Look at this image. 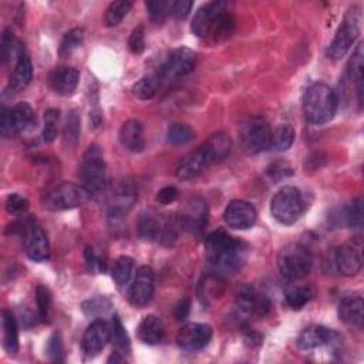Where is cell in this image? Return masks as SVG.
Returning a JSON list of instances; mask_svg holds the SVG:
<instances>
[{"instance_id": "6da1fadb", "label": "cell", "mask_w": 364, "mask_h": 364, "mask_svg": "<svg viewBox=\"0 0 364 364\" xmlns=\"http://www.w3.org/2000/svg\"><path fill=\"white\" fill-rule=\"evenodd\" d=\"M247 247L225 230H215L205 239V258L219 276H233L245 264Z\"/></svg>"}, {"instance_id": "7a4b0ae2", "label": "cell", "mask_w": 364, "mask_h": 364, "mask_svg": "<svg viewBox=\"0 0 364 364\" xmlns=\"http://www.w3.org/2000/svg\"><path fill=\"white\" fill-rule=\"evenodd\" d=\"M235 18L228 11V4L209 2L201 6L195 13L191 30L200 39L222 41L230 37L235 30Z\"/></svg>"}, {"instance_id": "3957f363", "label": "cell", "mask_w": 364, "mask_h": 364, "mask_svg": "<svg viewBox=\"0 0 364 364\" xmlns=\"http://www.w3.org/2000/svg\"><path fill=\"white\" fill-rule=\"evenodd\" d=\"M336 91L325 84L315 83L303 94L301 107L305 119L312 126H323L333 119L337 111Z\"/></svg>"}, {"instance_id": "277c9868", "label": "cell", "mask_w": 364, "mask_h": 364, "mask_svg": "<svg viewBox=\"0 0 364 364\" xmlns=\"http://www.w3.org/2000/svg\"><path fill=\"white\" fill-rule=\"evenodd\" d=\"M91 198V193L73 182H63L43 195V208L51 212L74 209L86 205Z\"/></svg>"}, {"instance_id": "5b68a950", "label": "cell", "mask_w": 364, "mask_h": 364, "mask_svg": "<svg viewBox=\"0 0 364 364\" xmlns=\"http://www.w3.org/2000/svg\"><path fill=\"white\" fill-rule=\"evenodd\" d=\"M305 209L306 205L300 190L290 186L280 188L271 202L272 216L282 225H293Z\"/></svg>"}, {"instance_id": "8992f818", "label": "cell", "mask_w": 364, "mask_h": 364, "mask_svg": "<svg viewBox=\"0 0 364 364\" xmlns=\"http://www.w3.org/2000/svg\"><path fill=\"white\" fill-rule=\"evenodd\" d=\"M313 259L311 252L299 244L286 245L278 256V268L283 278L299 280L311 273Z\"/></svg>"}, {"instance_id": "52a82bcc", "label": "cell", "mask_w": 364, "mask_h": 364, "mask_svg": "<svg viewBox=\"0 0 364 364\" xmlns=\"http://www.w3.org/2000/svg\"><path fill=\"white\" fill-rule=\"evenodd\" d=\"M360 26L361 11L358 6H353L347 11L342 25L336 32L333 41L327 47V57L332 60H340L342 57H344L360 36Z\"/></svg>"}, {"instance_id": "ba28073f", "label": "cell", "mask_w": 364, "mask_h": 364, "mask_svg": "<svg viewBox=\"0 0 364 364\" xmlns=\"http://www.w3.org/2000/svg\"><path fill=\"white\" fill-rule=\"evenodd\" d=\"M80 174L84 187L91 194H98L104 190L107 182V165L103 151L97 144H91L86 150L82 160Z\"/></svg>"}, {"instance_id": "9c48e42d", "label": "cell", "mask_w": 364, "mask_h": 364, "mask_svg": "<svg viewBox=\"0 0 364 364\" xmlns=\"http://www.w3.org/2000/svg\"><path fill=\"white\" fill-rule=\"evenodd\" d=\"M240 138L244 148L249 154H261L271 148L272 130L264 117H252L240 129Z\"/></svg>"}, {"instance_id": "30bf717a", "label": "cell", "mask_w": 364, "mask_h": 364, "mask_svg": "<svg viewBox=\"0 0 364 364\" xmlns=\"http://www.w3.org/2000/svg\"><path fill=\"white\" fill-rule=\"evenodd\" d=\"M197 66V54L188 47H178L172 50L162 65L158 67V76L164 79H178L188 76Z\"/></svg>"}, {"instance_id": "8fae6325", "label": "cell", "mask_w": 364, "mask_h": 364, "mask_svg": "<svg viewBox=\"0 0 364 364\" xmlns=\"http://www.w3.org/2000/svg\"><path fill=\"white\" fill-rule=\"evenodd\" d=\"M337 271L343 276H356L363 268V242L360 238H351L342 245L334 255Z\"/></svg>"}, {"instance_id": "7c38bea8", "label": "cell", "mask_w": 364, "mask_h": 364, "mask_svg": "<svg viewBox=\"0 0 364 364\" xmlns=\"http://www.w3.org/2000/svg\"><path fill=\"white\" fill-rule=\"evenodd\" d=\"M155 290V276L150 266L138 268L136 278L129 289V300L133 306L143 308L152 300Z\"/></svg>"}, {"instance_id": "4fadbf2b", "label": "cell", "mask_w": 364, "mask_h": 364, "mask_svg": "<svg viewBox=\"0 0 364 364\" xmlns=\"http://www.w3.org/2000/svg\"><path fill=\"white\" fill-rule=\"evenodd\" d=\"M212 339V327L205 323H187L176 334V344L186 351H200Z\"/></svg>"}, {"instance_id": "5bb4252c", "label": "cell", "mask_w": 364, "mask_h": 364, "mask_svg": "<svg viewBox=\"0 0 364 364\" xmlns=\"http://www.w3.org/2000/svg\"><path fill=\"white\" fill-rule=\"evenodd\" d=\"M256 209L251 202L233 200L228 204L223 212V222L232 228L239 230L251 229L256 223Z\"/></svg>"}, {"instance_id": "9a60e30c", "label": "cell", "mask_w": 364, "mask_h": 364, "mask_svg": "<svg viewBox=\"0 0 364 364\" xmlns=\"http://www.w3.org/2000/svg\"><path fill=\"white\" fill-rule=\"evenodd\" d=\"M236 309L244 316L264 318L271 311L269 299L254 287H244L236 297Z\"/></svg>"}, {"instance_id": "2e32d148", "label": "cell", "mask_w": 364, "mask_h": 364, "mask_svg": "<svg viewBox=\"0 0 364 364\" xmlns=\"http://www.w3.org/2000/svg\"><path fill=\"white\" fill-rule=\"evenodd\" d=\"M111 340V326L101 318L91 322L84 332L82 347L87 357L98 356Z\"/></svg>"}, {"instance_id": "e0dca14e", "label": "cell", "mask_w": 364, "mask_h": 364, "mask_svg": "<svg viewBox=\"0 0 364 364\" xmlns=\"http://www.w3.org/2000/svg\"><path fill=\"white\" fill-rule=\"evenodd\" d=\"M211 165H214V162L205 147L201 145L179 161L175 175L179 179H193L201 175Z\"/></svg>"}, {"instance_id": "ac0fdd59", "label": "cell", "mask_w": 364, "mask_h": 364, "mask_svg": "<svg viewBox=\"0 0 364 364\" xmlns=\"http://www.w3.org/2000/svg\"><path fill=\"white\" fill-rule=\"evenodd\" d=\"M339 340V333L334 332L333 329L313 325L306 327L305 330H301L299 334L296 344L301 350H315L323 346H330Z\"/></svg>"}, {"instance_id": "d6986e66", "label": "cell", "mask_w": 364, "mask_h": 364, "mask_svg": "<svg viewBox=\"0 0 364 364\" xmlns=\"http://www.w3.org/2000/svg\"><path fill=\"white\" fill-rule=\"evenodd\" d=\"M182 230H188L194 235H201L208 223V207L201 198L193 200L186 211L179 216Z\"/></svg>"}, {"instance_id": "ffe728a7", "label": "cell", "mask_w": 364, "mask_h": 364, "mask_svg": "<svg viewBox=\"0 0 364 364\" xmlns=\"http://www.w3.org/2000/svg\"><path fill=\"white\" fill-rule=\"evenodd\" d=\"M25 249L29 259L34 262H46L50 258V245L44 230L37 225H30L26 238H25Z\"/></svg>"}, {"instance_id": "44dd1931", "label": "cell", "mask_w": 364, "mask_h": 364, "mask_svg": "<svg viewBox=\"0 0 364 364\" xmlns=\"http://www.w3.org/2000/svg\"><path fill=\"white\" fill-rule=\"evenodd\" d=\"M79 82H80L79 70L67 66L53 69L48 76V83L53 91L63 97L72 96L77 89Z\"/></svg>"}, {"instance_id": "7402d4cb", "label": "cell", "mask_w": 364, "mask_h": 364, "mask_svg": "<svg viewBox=\"0 0 364 364\" xmlns=\"http://www.w3.org/2000/svg\"><path fill=\"white\" fill-rule=\"evenodd\" d=\"M118 138L121 145L130 152L138 154V152H143L145 148L144 126L138 119L126 121V123L119 129Z\"/></svg>"}, {"instance_id": "603a6c76", "label": "cell", "mask_w": 364, "mask_h": 364, "mask_svg": "<svg viewBox=\"0 0 364 364\" xmlns=\"http://www.w3.org/2000/svg\"><path fill=\"white\" fill-rule=\"evenodd\" d=\"M363 309H364L363 297L360 294H350L340 300L337 315L343 323L361 329L364 322Z\"/></svg>"}, {"instance_id": "cb8c5ba5", "label": "cell", "mask_w": 364, "mask_h": 364, "mask_svg": "<svg viewBox=\"0 0 364 364\" xmlns=\"http://www.w3.org/2000/svg\"><path fill=\"white\" fill-rule=\"evenodd\" d=\"M137 200V191L130 181H124L117 187L110 208V218L119 219L134 205Z\"/></svg>"}, {"instance_id": "d4e9b609", "label": "cell", "mask_w": 364, "mask_h": 364, "mask_svg": "<svg viewBox=\"0 0 364 364\" xmlns=\"http://www.w3.org/2000/svg\"><path fill=\"white\" fill-rule=\"evenodd\" d=\"M137 336L140 342L148 346H157L164 340L165 327L160 318L150 315L141 320L137 329Z\"/></svg>"}, {"instance_id": "484cf974", "label": "cell", "mask_w": 364, "mask_h": 364, "mask_svg": "<svg viewBox=\"0 0 364 364\" xmlns=\"http://www.w3.org/2000/svg\"><path fill=\"white\" fill-rule=\"evenodd\" d=\"M214 164L225 161L232 151V140L225 133H215L202 144Z\"/></svg>"}, {"instance_id": "4316f807", "label": "cell", "mask_w": 364, "mask_h": 364, "mask_svg": "<svg viewBox=\"0 0 364 364\" xmlns=\"http://www.w3.org/2000/svg\"><path fill=\"white\" fill-rule=\"evenodd\" d=\"M33 79V65L32 60L27 54H22L18 58V63L15 66V70L11 76V89L15 91L25 90Z\"/></svg>"}, {"instance_id": "83f0119b", "label": "cell", "mask_w": 364, "mask_h": 364, "mask_svg": "<svg viewBox=\"0 0 364 364\" xmlns=\"http://www.w3.org/2000/svg\"><path fill=\"white\" fill-rule=\"evenodd\" d=\"M363 43H360L347 63V77L356 84L358 104H363Z\"/></svg>"}, {"instance_id": "f1b7e54d", "label": "cell", "mask_w": 364, "mask_h": 364, "mask_svg": "<svg viewBox=\"0 0 364 364\" xmlns=\"http://www.w3.org/2000/svg\"><path fill=\"white\" fill-rule=\"evenodd\" d=\"M164 223H165V221L158 218V215H155V214H151V212L143 214L138 219L140 238L144 240H148V242L160 240L162 236Z\"/></svg>"}, {"instance_id": "f546056e", "label": "cell", "mask_w": 364, "mask_h": 364, "mask_svg": "<svg viewBox=\"0 0 364 364\" xmlns=\"http://www.w3.org/2000/svg\"><path fill=\"white\" fill-rule=\"evenodd\" d=\"M2 329L4 347L11 356H15L19 351V329L18 322L11 311H4L2 313Z\"/></svg>"}, {"instance_id": "4dcf8cb0", "label": "cell", "mask_w": 364, "mask_h": 364, "mask_svg": "<svg viewBox=\"0 0 364 364\" xmlns=\"http://www.w3.org/2000/svg\"><path fill=\"white\" fill-rule=\"evenodd\" d=\"M12 118H13V126L16 134L26 133L32 130L36 124V114L32 105L26 101L16 104L12 108Z\"/></svg>"}, {"instance_id": "1f68e13d", "label": "cell", "mask_w": 364, "mask_h": 364, "mask_svg": "<svg viewBox=\"0 0 364 364\" xmlns=\"http://www.w3.org/2000/svg\"><path fill=\"white\" fill-rule=\"evenodd\" d=\"M134 272V259L130 256H119L111 271L112 279L118 289L126 287L133 276Z\"/></svg>"}, {"instance_id": "d6a6232c", "label": "cell", "mask_w": 364, "mask_h": 364, "mask_svg": "<svg viewBox=\"0 0 364 364\" xmlns=\"http://www.w3.org/2000/svg\"><path fill=\"white\" fill-rule=\"evenodd\" d=\"M161 82L162 79L158 76L157 72L144 76L133 86V94L140 100H151L158 93Z\"/></svg>"}, {"instance_id": "836d02e7", "label": "cell", "mask_w": 364, "mask_h": 364, "mask_svg": "<svg viewBox=\"0 0 364 364\" xmlns=\"http://www.w3.org/2000/svg\"><path fill=\"white\" fill-rule=\"evenodd\" d=\"M111 340L115 351L121 354H129L131 351V343L129 339V334L126 332V327L123 326V322L115 315L112 318V325H111Z\"/></svg>"}, {"instance_id": "e575fe53", "label": "cell", "mask_w": 364, "mask_h": 364, "mask_svg": "<svg viewBox=\"0 0 364 364\" xmlns=\"http://www.w3.org/2000/svg\"><path fill=\"white\" fill-rule=\"evenodd\" d=\"M312 297H313V290H312L311 286L293 287L285 296L287 306L292 308L293 311H300V309L305 308L308 303L312 300Z\"/></svg>"}, {"instance_id": "d590c367", "label": "cell", "mask_w": 364, "mask_h": 364, "mask_svg": "<svg viewBox=\"0 0 364 364\" xmlns=\"http://www.w3.org/2000/svg\"><path fill=\"white\" fill-rule=\"evenodd\" d=\"M293 141H294L293 129L287 124H282L272 133L271 150L276 152H285L293 145Z\"/></svg>"}, {"instance_id": "8d00e7d4", "label": "cell", "mask_w": 364, "mask_h": 364, "mask_svg": "<svg viewBox=\"0 0 364 364\" xmlns=\"http://www.w3.org/2000/svg\"><path fill=\"white\" fill-rule=\"evenodd\" d=\"M83 41H84V29L82 27L72 29L65 34L62 43H60V48H58L60 57L72 56L83 44Z\"/></svg>"}, {"instance_id": "74e56055", "label": "cell", "mask_w": 364, "mask_h": 364, "mask_svg": "<svg viewBox=\"0 0 364 364\" xmlns=\"http://www.w3.org/2000/svg\"><path fill=\"white\" fill-rule=\"evenodd\" d=\"M133 4L131 2H112L104 15V23L107 27H115L118 26L123 19L129 15L131 11Z\"/></svg>"}, {"instance_id": "f35d334b", "label": "cell", "mask_w": 364, "mask_h": 364, "mask_svg": "<svg viewBox=\"0 0 364 364\" xmlns=\"http://www.w3.org/2000/svg\"><path fill=\"white\" fill-rule=\"evenodd\" d=\"M222 276L214 272V275L205 276L200 283V299L208 301L211 297H216L222 293Z\"/></svg>"}, {"instance_id": "ab89813d", "label": "cell", "mask_w": 364, "mask_h": 364, "mask_svg": "<svg viewBox=\"0 0 364 364\" xmlns=\"http://www.w3.org/2000/svg\"><path fill=\"white\" fill-rule=\"evenodd\" d=\"M194 138V131L190 126L175 123L167 131V141L172 145H186Z\"/></svg>"}, {"instance_id": "60d3db41", "label": "cell", "mask_w": 364, "mask_h": 364, "mask_svg": "<svg viewBox=\"0 0 364 364\" xmlns=\"http://www.w3.org/2000/svg\"><path fill=\"white\" fill-rule=\"evenodd\" d=\"M344 225L350 229L360 230L363 228V198L358 197L343 211Z\"/></svg>"}, {"instance_id": "b9f144b4", "label": "cell", "mask_w": 364, "mask_h": 364, "mask_svg": "<svg viewBox=\"0 0 364 364\" xmlns=\"http://www.w3.org/2000/svg\"><path fill=\"white\" fill-rule=\"evenodd\" d=\"M58 110L48 108L44 112V126H43V140L44 143H53L57 138L58 133Z\"/></svg>"}, {"instance_id": "7bdbcfd3", "label": "cell", "mask_w": 364, "mask_h": 364, "mask_svg": "<svg viewBox=\"0 0 364 364\" xmlns=\"http://www.w3.org/2000/svg\"><path fill=\"white\" fill-rule=\"evenodd\" d=\"M80 117L77 114L76 110L70 111V114L67 115L66 119V127H65V143L73 148L77 141H79V136H80Z\"/></svg>"}, {"instance_id": "ee69618b", "label": "cell", "mask_w": 364, "mask_h": 364, "mask_svg": "<svg viewBox=\"0 0 364 364\" xmlns=\"http://www.w3.org/2000/svg\"><path fill=\"white\" fill-rule=\"evenodd\" d=\"M110 308H111V301L104 296H97L83 303V312L87 316H93V318L105 315L110 311Z\"/></svg>"}, {"instance_id": "f6af8a7d", "label": "cell", "mask_w": 364, "mask_h": 364, "mask_svg": "<svg viewBox=\"0 0 364 364\" xmlns=\"http://www.w3.org/2000/svg\"><path fill=\"white\" fill-rule=\"evenodd\" d=\"M174 2H168V0H154V2H147V11L152 22L160 23L164 22L167 16H171Z\"/></svg>"}, {"instance_id": "bcb514c9", "label": "cell", "mask_w": 364, "mask_h": 364, "mask_svg": "<svg viewBox=\"0 0 364 364\" xmlns=\"http://www.w3.org/2000/svg\"><path fill=\"white\" fill-rule=\"evenodd\" d=\"M36 301H37V312L39 319L41 322H47L51 311V294L46 286H37L36 289Z\"/></svg>"}, {"instance_id": "7dc6e473", "label": "cell", "mask_w": 364, "mask_h": 364, "mask_svg": "<svg viewBox=\"0 0 364 364\" xmlns=\"http://www.w3.org/2000/svg\"><path fill=\"white\" fill-rule=\"evenodd\" d=\"M20 43L15 39L11 29H6L2 36V62L4 65L8 63L9 60L16 54Z\"/></svg>"}, {"instance_id": "c3c4849f", "label": "cell", "mask_w": 364, "mask_h": 364, "mask_svg": "<svg viewBox=\"0 0 364 364\" xmlns=\"http://www.w3.org/2000/svg\"><path fill=\"white\" fill-rule=\"evenodd\" d=\"M266 174L272 181H282L293 175V168L286 161H276L266 168Z\"/></svg>"}, {"instance_id": "681fc988", "label": "cell", "mask_w": 364, "mask_h": 364, "mask_svg": "<svg viewBox=\"0 0 364 364\" xmlns=\"http://www.w3.org/2000/svg\"><path fill=\"white\" fill-rule=\"evenodd\" d=\"M46 351L53 361H65V347H63L62 334L54 333L50 337Z\"/></svg>"}, {"instance_id": "f907efd6", "label": "cell", "mask_w": 364, "mask_h": 364, "mask_svg": "<svg viewBox=\"0 0 364 364\" xmlns=\"http://www.w3.org/2000/svg\"><path fill=\"white\" fill-rule=\"evenodd\" d=\"M29 209V201L19 194H12L6 200V211L12 216H22Z\"/></svg>"}, {"instance_id": "816d5d0a", "label": "cell", "mask_w": 364, "mask_h": 364, "mask_svg": "<svg viewBox=\"0 0 364 364\" xmlns=\"http://www.w3.org/2000/svg\"><path fill=\"white\" fill-rule=\"evenodd\" d=\"M84 259H86V268L90 273H101L105 272V262L94 252L91 247H87L84 251Z\"/></svg>"}, {"instance_id": "f5cc1de1", "label": "cell", "mask_w": 364, "mask_h": 364, "mask_svg": "<svg viewBox=\"0 0 364 364\" xmlns=\"http://www.w3.org/2000/svg\"><path fill=\"white\" fill-rule=\"evenodd\" d=\"M129 48L133 54H141L145 50V32L143 26H137L129 39Z\"/></svg>"}, {"instance_id": "db71d44e", "label": "cell", "mask_w": 364, "mask_h": 364, "mask_svg": "<svg viewBox=\"0 0 364 364\" xmlns=\"http://www.w3.org/2000/svg\"><path fill=\"white\" fill-rule=\"evenodd\" d=\"M0 133H2L4 138H11L12 136H16L13 118H12V108H2V117H0Z\"/></svg>"}, {"instance_id": "11a10c76", "label": "cell", "mask_w": 364, "mask_h": 364, "mask_svg": "<svg viewBox=\"0 0 364 364\" xmlns=\"http://www.w3.org/2000/svg\"><path fill=\"white\" fill-rule=\"evenodd\" d=\"M193 6L194 4L190 2V0H178V2H174L172 5L171 16H174L176 20H184L191 13Z\"/></svg>"}, {"instance_id": "9f6ffc18", "label": "cell", "mask_w": 364, "mask_h": 364, "mask_svg": "<svg viewBox=\"0 0 364 364\" xmlns=\"http://www.w3.org/2000/svg\"><path fill=\"white\" fill-rule=\"evenodd\" d=\"M178 198V190L172 186H168V187H164L162 190L158 191L157 194V202L161 204V205H169L172 204L175 200Z\"/></svg>"}, {"instance_id": "6f0895ef", "label": "cell", "mask_w": 364, "mask_h": 364, "mask_svg": "<svg viewBox=\"0 0 364 364\" xmlns=\"http://www.w3.org/2000/svg\"><path fill=\"white\" fill-rule=\"evenodd\" d=\"M190 308H191L190 300H188V299H181V300L176 303V305H175V308H174V316H175V319H176L178 322L186 320V319L188 318V315H190Z\"/></svg>"}]
</instances>
